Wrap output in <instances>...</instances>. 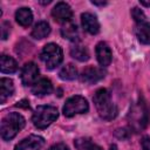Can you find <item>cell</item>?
I'll return each instance as SVG.
<instances>
[{
    "mask_svg": "<svg viewBox=\"0 0 150 150\" xmlns=\"http://www.w3.org/2000/svg\"><path fill=\"white\" fill-rule=\"evenodd\" d=\"M91 4L93 5H96V6H104V5H107V1H101V2H98V1H91Z\"/></svg>",
    "mask_w": 150,
    "mask_h": 150,
    "instance_id": "cell-29",
    "label": "cell"
},
{
    "mask_svg": "<svg viewBox=\"0 0 150 150\" xmlns=\"http://www.w3.org/2000/svg\"><path fill=\"white\" fill-rule=\"evenodd\" d=\"M59 76L63 81H71L77 77V69L73 63H68L61 68L59 71Z\"/></svg>",
    "mask_w": 150,
    "mask_h": 150,
    "instance_id": "cell-21",
    "label": "cell"
},
{
    "mask_svg": "<svg viewBox=\"0 0 150 150\" xmlns=\"http://www.w3.org/2000/svg\"><path fill=\"white\" fill-rule=\"evenodd\" d=\"M0 64H1L0 66L1 73H4V74H13V73H15L18 70V63H16V61L13 57H11V56H8L6 54H2L1 55Z\"/></svg>",
    "mask_w": 150,
    "mask_h": 150,
    "instance_id": "cell-18",
    "label": "cell"
},
{
    "mask_svg": "<svg viewBox=\"0 0 150 150\" xmlns=\"http://www.w3.org/2000/svg\"><path fill=\"white\" fill-rule=\"evenodd\" d=\"M110 150H117V146H116L115 144H112V145L110 146Z\"/></svg>",
    "mask_w": 150,
    "mask_h": 150,
    "instance_id": "cell-31",
    "label": "cell"
},
{
    "mask_svg": "<svg viewBox=\"0 0 150 150\" xmlns=\"http://www.w3.org/2000/svg\"><path fill=\"white\" fill-rule=\"evenodd\" d=\"M39 80V67L34 62H27L21 69V81L23 86L33 87Z\"/></svg>",
    "mask_w": 150,
    "mask_h": 150,
    "instance_id": "cell-7",
    "label": "cell"
},
{
    "mask_svg": "<svg viewBox=\"0 0 150 150\" xmlns=\"http://www.w3.org/2000/svg\"><path fill=\"white\" fill-rule=\"evenodd\" d=\"M139 4L142 6H145V7H150V1H145V0H141Z\"/></svg>",
    "mask_w": 150,
    "mask_h": 150,
    "instance_id": "cell-30",
    "label": "cell"
},
{
    "mask_svg": "<svg viewBox=\"0 0 150 150\" xmlns=\"http://www.w3.org/2000/svg\"><path fill=\"white\" fill-rule=\"evenodd\" d=\"M59 116V111L53 105H39L32 116V122L38 129L49 127Z\"/></svg>",
    "mask_w": 150,
    "mask_h": 150,
    "instance_id": "cell-4",
    "label": "cell"
},
{
    "mask_svg": "<svg viewBox=\"0 0 150 150\" xmlns=\"http://www.w3.org/2000/svg\"><path fill=\"white\" fill-rule=\"evenodd\" d=\"M70 55H71V57H74L77 61H81V62L89 60V52H88L87 47L79 45V43H75L70 48Z\"/></svg>",
    "mask_w": 150,
    "mask_h": 150,
    "instance_id": "cell-19",
    "label": "cell"
},
{
    "mask_svg": "<svg viewBox=\"0 0 150 150\" xmlns=\"http://www.w3.org/2000/svg\"><path fill=\"white\" fill-rule=\"evenodd\" d=\"M49 33H50V26H49V23L47 21H39L33 27L30 35L34 39L41 40V39H45L47 35H49Z\"/></svg>",
    "mask_w": 150,
    "mask_h": 150,
    "instance_id": "cell-17",
    "label": "cell"
},
{
    "mask_svg": "<svg viewBox=\"0 0 150 150\" xmlns=\"http://www.w3.org/2000/svg\"><path fill=\"white\" fill-rule=\"evenodd\" d=\"M130 130L131 129H128V128H118L115 130V136L118 139H127V138H129V136L131 134Z\"/></svg>",
    "mask_w": 150,
    "mask_h": 150,
    "instance_id": "cell-24",
    "label": "cell"
},
{
    "mask_svg": "<svg viewBox=\"0 0 150 150\" xmlns=\"http://www.w3.org/2000/svg\"><path fill=\"white\" fill-rule=\"evenodd\" d=\"M9 28H11V26H9V23H8V22H4V23L1 25V38H2V40L7 39V35H8Z\"/></svg>",
    "mask_w": 150,
    "mask_h": 150,
    "instance_id": "cell-25",
    "label": "cell"
},
{
    "mask_svg": "<svg viewBox=\"0 0 150 150\" xmlns=\"http://www.w3.org/2000/svg\"><path fill=\"white\" fill-rule=\"evenodd\" d=\"M141 145L143 150H150V137L149 136H143L141 139Z\"/></svg>",
    "mask_w": 150,
    "mask_h": 150,
    "instance_id": "cell-26",
    "label": "cell"
},
{
    "mask_svg": "<svg viewBox=\"0 0 150 150\" xmlns=\"http://www.w3.org/2000/svg\"><path fill=\"white\" fill-rule=\"evenodd\" d=\"M93 101L101 118L111 121L117 116V107L112 103L110 93L105 88L97 89L93 96Z\"/></svg>",
    "mask_w": 150,
    "mask_h": 150,
    "instance_id": "cell-1",
    "label": "cell"
},
{
    "mask_svg": "<svg viewBox=\"0 0 150 150\" xmlns=\"http://www.w3.org/2000/svg\"><path fill=\"white\" fill-rule=\"evenodd\" d=\"M40 59L46 64V68L52 70L60 66L63 60V52L62 48L56 43H47L40 54Z\"/></svg>",
    "mask_w": 150,
    "mask_h": 150,
    "instance_id": "cell-5",
    "label": "cell"
},
{
    "mask_svg": "<svg viewBox=\"0 0 150 150\" xmlns=\"http://www.w3.org/2000/svg\"><path fill=\"white\" fill-rule=\"evenodd\" d=\"M52 16L54 18L55 21L60 23H67L70 22V19L73 16V11L67 2L61 1L57 2L52 9Z\"/></svg>",
    "mask_w": 150,
    "mask_h": 150,
    "instance_id": "cell-8",
    "label": "cell"
},
{
    "mask_svg": "<svg viewBox=\"0 0 150 150\" xmlns=\"http://www.w3.org/2000/svg\"><path fill=\"white\" fill-rule=\"evenodd\" d=\"M48 150H69V148L63 143H57V144H54L53 146H50Z\"/></svg>",
    "mask_w": 150,
    "mask_h": 150,
    "instance_id": "cell-27",
    "label": "cell"
},
{
    "mask_svg": "<svg viewBox=\"0 0 150 150\" xmlns=\"http://www.w3.org/2000/svg\"><path fill=\"white\" fill-rule=\"evenodd\" d=\"M105 76V70H103V68L100 67H94V66H89L87 68H84L80 75V79L82 82L84 83H96L100 80H102Z\"/></svg>",
    "mask_w": 150,
    "mask_h": 150,
    "instance_id": "cell-9",
    "label": "cell"
},
{
    "mask_svg": "<svg viewBox=\"0 0 150 150\" xmlns=\"http://www.w3.org/2000/svg\"><path fill=\"white\" fill-rule=\"evenodd\" d=\"M16 107H23V108H26V109H29V102L26 101V100H22V101L18 102Z\"/></svg>",
    "mask_w": 150,
    "mask_h": 150,
    "instance_id": "cell-28",
    "label": "cell"
},
{
    "mask_svg": "<svg viewBox=\"0 0 150 150\" xmlns=\"http://www.w3.org/2000/svg\"><path fill=\"white\" fill-rule=\"evenodd\" d=\"M96 59L102 67H107L111 62V59H112L111 49L103 41H101L96 45Z\"/></svg>",
    "mask_w": 150,
    "mask_h": 150,
    "instance_id": "cell-11",
    "label": "cell"
},
{
    "mask_svg": "<svg viewBox=\"0 0 150 150\" xmlns=\"http://www.w3.org/2000/svg\"><path fill=\"white\" fill-rule=\"evenodd\" d=\"M53 91V84L50 82V80L42 77L40 79L33 87H32V93L36 96H45L48 95Z\"/></svg>",
    "mask_w": 150,
    "mask_h": 150,
    "instance_id": "cell-13",
    "label": "cell"
},
{
    "mask_svg": "<svg viewBox=\"0 0 150 150\" xmlns=\"http://www.w3.org/2000/svg\"><path fill=\"white\" fill-rule=\"evenodd\" d=\"M15 20L22 27H28L33 21V13L28 7H21L15 12Z\"/></svg>",
    "mask_w": 150,
    "mask_h": 150,
    "instance_id": "cell-14",
    "label": "cell"
},
{
    "mask_svg": "<svg viewBox=\"0 0 150 150\" xmlns=\"http://www.w3.org/2000/svg\"><path fill=\"white\" fill-rule=\"evenodd\" d=\"M81 23L86 32L89 34H97L100 32V22L97 18L91 13H82L81 15Z\"/></svg>",
    "mask_w": 150,
    "mask_h": 150,
    "instance_id": "cell-12",
    "label": "cell"
},
{
    "mask_svg": "<svg viewBox=\"0 0 150 150\" xmlns=\"http://www.w3.org/2000/svg\"><path fill=\"white\" fill-rule=\"evenodd\" d=\"M88 110H89L88 101L80 95H75V96L69 97L66 101L63 109H62L63 115L66 117H73L77 114H86Z\"/></svg>",
    "mask_w": 150,
    "mask_h": 150,
    "instance_id": "cell-6",
    "label": "cell"
},
{
    "mask_svg": "<svg viewBox=\"0 0 150 150\" xmlns=\"http://www.w3.org/2000/svg\"><path fill=\"white\" fill-rule=\"evenodd\" d=\"M26 120L19 112H9L1 121V138L4 141H9L16 136V134L25 127Z\"/></svg>",
    "mask_w": 150,
    "mask_h": 150,
    "instance_id": "cell-2",
    "label": "cell"
},
{
    "mask_svg": "<svg viewBox=\"0 0 150 150\" xmlns=\"http://www.w3.org/2000/svg\"><path fill=\"white\" fill-rule=\"evenodd\" d=\"M74 145H75L76 150H103L101 146L95 144L88 137H80V138L75 139Z\"/></svg>",
    "mask_w": 150,
    "mask_h": 150,
    "instance_id": "cell-20",
    "label": "cell"
},
{
    "mask_svg": "<svg viewBox=\"0 0 150 150\" xmlns=\"http://www.w3.org/2000/svg\"><path fill=\"white\" fill-rule=\"evenodd\" d=\"M45 145V139L38 135H29L28 137L20 141L14 150H41Z\"/></svg>",
    "mask_w": 150,
    "mask_h": 150,
    "instance_id": "cell-10",
    "label": "cell"
},
{
    "mask_svg": "<svg viewBox=\"0 0 150 150\" xmlns=\"http://www.w3.org/2000/svg\"><path fill=\"white\" fill-rule=\"evenodd\" d=\"M135 34L139 42L142 43H150V23L148 21L141 22L136 25Z\"/></svg>",
    "mask_w": 150,
    "mask_h": 150,
    "instance_id": "cell-16",
    "label": "cell"
},
{
    "mask_svg": "<svg viewBox=\"0 0 150 150\" xmlns=\"http://www.w3.org/2000/svg\"><path fill=\"white\" fill-rule=\"evenodd\" d=\"M14 93V83L11 79L2 77L0 80V102L5 103V101L12 96Z\"/></svg>",
    "mask_w": 150,
    "mask_h": 150,
    "instance_id": "cell-15",
    "label": "cell"
},
{
    "mask_svg": "<svg viewBox=\"0 0 150 150\" xmlns=\"http://www.w3.org/2000/svg\"><path fill=\"white\" fill-rule=\"evenodd\" d=\"M61 34L63 38L70 40V41H77V36H79V32H77V27L76 25L71 23V22H67L62 28H61Z\"/></svg>",
    "mask_w": 150,
    "mask_h": 150,
    "instance_id": "cell-22",
    "label": "cell"
},
{
    "mask_svg": "<svg viewBox=\"0 0 150 150\" xmlns=\"http://www.w3.org/2000/svg\"><path fill=\"white\" fill-rule=\"evenodd\" d=\"M128 120L130 124V129L135 131H139L144 129L148 124V110L142 100L136 102L135 104L131 105L130 111L128 114Z\"/></svg>",
    "mask_w": 150,
    "mask_h": 150,
    "instance_id": "cell-3",
    "label": "cell"
},
{
    "mask_svg": "<svg viewBox=\"0 0 150 150\" xmlns=\"http://www.w3.org/2000/svg\"><path fill=\"white\" fill-rule=\"evenodd\" d=\"M131 16L136 21V23H141V22H145L146 21V18H145L144 12L142 9L137 8V7H134L131 9Z\"/></svg>",
    "mask_w": 150,
    "mask_h": 150,
    "instance_id": "cell-23",
    "label": "cell"
}]
</instances>
